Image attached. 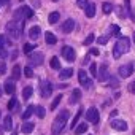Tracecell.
<instances>
[{
    "label": "cell",
    "instance_id": "d6986e66",
    "mask_svg": "<svg viewBox=\"0 0 135 135\" xmlns=\"http://www.w3.org/2000/svg\"><path fill=\"white\" fill-rule=\"evenodd\" d=\"M72 75H73V70L72 69H65V70H60L59 78L60 80H69V78H72Z\"/></svg>",
    "mask_w": 135,
    "mask_h": 135
},
{
    "label": "cell",
    "instance_id": "30bf717a",
    "mask_svg": "<svg viewBox=\"0 0 135 135\" xmlns=\"http://www.w3.org/2000/svg\"><path fill=\"white\" fill-rule=\"evenodd\" d=\"M111 127L118 132H124V130H127V122L122 119H111Z\"/></svg>",
    "mask_w": 135,
    "mask_h": 135
},
{
    "label": "cell",
    "instance_id": "ba28073f",
    "mask_svg": "<svg viewBox=\"0 0 135 135\" xmlns=\"http://www.w3.org/2000/svg\"><path fill=\"white\" fill-rule=\"evenodd\" d=\"M118 73H119L121 78H129L133 73V64H124V65H121Z\"/></svg>",
    "mask_w": 135,
    "mask_h": 135
},
{
    "label": "cell",
    "instance_id": "7c38bea8",
    "mask_svg": "<svg viewBox=\"0 0 135 135\" xmlns=\"http://www.w3.org/2000/svg\"><path fill=\"white\" fill-rule=\"evenodd\" d=\"M73 29H75V21H73V19H67V21L62 24V32H64V33H70Z\"/></svg>",
    "mask_w": 135,
    "mask_h": 135
},
{
    "label": "cell",
    "instance_id": "836d02e7",
    "mask_svg": "<svg viewBox=\"0 0 135 135\" xmlns=\"http://www.w3.org/2000/svg\"><path fill=\"white\" fill-rule=\"evenodd\" d=\"M60 100H62V94H59V95H56V99H54V102L51 103V110H56V108H57V105L60 103Z\"/></svg>",
    "mask_w": 135,
    "mask_h": 135
},
{
    "label": "cell",
    "instance_id": "83f0119b",
    "mask_svg": "<svg viewBox=\"0 0 135 135\" xmlns=\"http://www.w3.org/2000/svg\"><path fill=\"white\" fill-rule=\"evenodd\" d=\"M113 10H114V7H113L111 3H108V2H105V3L102 5V11H103V15H110Z\"/></svg>",
    "mask_w": 135,
    "mask_h": 135
},
{
    "label": "cell",
    "instance_id": "680465c9",
    "mask_svg": "<svg viewBox=\"0 0 135 135\" xmlns=\"http://www.w3.org/2000/svg\"><path fill=\"white\" fill-rule=\"evenodd\" d=\"M133 133H135V132H133Z\"/></svg>",
    "mask_w": 135,
    "mask_h": 135
},
{
    "label": "cell",
    "instance_id": "f6af8a7d",
    "mask_svg": "<svg viewBox=\"0 0 135 135\" xmlns=\"http://www.w3.org/2000/svg\"><path fill=\"white\" fill-rule=\"evenodd\" d=\"M129 92H130V94H135V81H132V83L129 84Z\"/></svg>",
    "mask_w": 135,
    "mask_h": 135
},
{
    "label": "cell",
    "instance_id": "e0dca14e",
    "mask_svg": "<svg viewBox=\"0 0 135 135\" xmlns=\"http://www.w3.org/2000/svg\"><path fill=\"white\" fill-rule=\"evenodd\" d=\"M3 91H5L7 94L13 95V94L16 92V86H15V83H13V81H7V83H5V86H3Z\"/></svg>",
    "mask_w": 135,
    "mask_h": 135
},
{
    "label": "cell",
    "instance_id": "8d00e7d4",
    "mask_svg": "<svg viewBox=\"0 0 135 135\" xmlns=\"http://www.w3.org/2000/svg\"><path fill=\"white\" fill-rule=\"evenodd\" d=\"M94 40H95V37H94V33H89V35L86 37V40H84V45H86V46H89V45H91V43H92Z\"/></svg>",
    "mask_w": 135,
    "mask_h": 135
},
{
    "label": "cell",
    "instance_id": "ee69618b",
    "mask_svg": "<svg viewBox=\"0 0 135 135\" xmlns=\"http://www.w3.org/2000/svg\"><path fill=\"white\" fill-rule=\"evenodd\" d=\"M110 80H111V83H110V84H111V88H119V81H118L114 76H110Z\"/></svg>",
    "mask_w": 135,
    "mask_h": 135
},
{
    "label": "cell",
    "instance_id": "7402d4cb",
    "mask_svg": "<svg viewBox=\"0 0 135 135\" xmlns=\"http://www.w3.org/2000/svg\"><path fill=\"white\" fill-rule=\"evenodd\" d=\"M45 40H46L48 45H56V41H57V38H56V35L52 32H46L45 33Z\"/></svg>",
    "mask_w": 135,
    "mask_h": 135
},
{
    "label": "cell",
    "instance_id": "603a6c76",
    "mask_svg": "<svg viewBox=\"0 0 135 135\" xmlns=\"http://www.w3.org/2000/svg\"><path fill=\"white\" fill-rule=\"evenodd\" d=\"M21 10H22V13H24V19L33 18V10H32L30 7H21Z\"/></svg>",
    "mask_w": 135,
    "mask_h": 135
},
{
    "label": "cell",
    "instance_id": "9f6ffc18",
    "mask_svg": "<svg viewBox=\"0 0 135 135\" xmlns=\"http://www.w3.org/2000/svg\"><path fill=\"white\" fill-rule=\"evenodd\" d=\"M52 2H59V0H52Z\"/></svg>",
    "mask_w": 135,
    "mask_h": 135
},
{
    "label": "cell",
    "instance_id": "60d3db41",
    "mask_svg": "<svg viewBox=\"0 0 135 135\" xmlns=\"http://www.w3.org/2000/svg\"><path fill=\"white\" fill-rule=\"evenodd\" d=\"M91 76H97V65L91 62Z\"/></svg>",
    "mask_w": 135,
    "mask_h": 135
},
{
    "label": "cell",
    "instance_id": "e575fe53",
    "mask_svg": "<svg viewBox=\"0 0 135 135\" xmlns=\"http://www.w3.org/2000/svg\"><path fill=\"white\" fill-rule=\"evenodd\" d=\"M35 113H37V116H38L40 119H43V118H45V114H46L43 107H37V108H35Z\"/></svg>",
    "mask_w": 135,
    "mask_h": 135
},
{
    "label": "cell",
    "instance_id": "484cf974",
    "mask_svg": "<svg viewBox=\"0 0 135 135\" xmlns=\"http://www.w3.org/2000/svg\"><path fill=\"white\" fill-rule=\"evenodd\" d=\"M49 65H51V69H54V70H59L60 69V62H59V57H51V60H49Z\"/></svg>",
    "mask_w": 135,
    "mask_h": 135
},
{
    "label": "cell",
    "instance_id": "ac0fdd59",
    "mask_svg": "<svg viewBox=\"0 0 135 135\" xmlns=\"http://www.w3.org/2000/svg\"><path fill=\"white\" fill-rule=\"evenodd\" d=\"M8 110L10 111H18L19 110V102L16 100V97H11L8 102Z\"/></svg>",
    "mask_w": 135,
    "mask_h": 135
},
{
    "label": "cell",
    "instance_id": "d590c367",
    "mask_svg": "<svg viewBox=\"0 0 135 135\" xmlns=\"http://www.w3.org/2000/svg\"><path fill=\"white\" fill-rule=\"evenodd\" d=\"M24 75H26L27 78H32V76H33V69H32L30 65H29V67H26V69H24Z\"/></svg>",
    "mask_w": 135,
    "mask_h": 135
},
{
    "label": "cell",
    "instance_id": "f5cc1de1",
    "mask_svg": "<svg viewBox=\"0 0 135 135\" xmlns=\"http://www.w3.org/2000/svg\"><path fill=\"white\" fill-rule=\"evenodd\" d=\"M133 41H135V32H133Z\"/></svg>",
    "mask_w": 135,
    "mask_h": 135
},
{
    "label": "cell",
    "instance_id": "b9f144b4",
    "mask_svg": "<svg viewBox=\"0 0 135 135\" xmlns=\"http://www.w3.org/2000/svg\"><path fill=\"white\" fill-rule=\"evenodd\" d=\"M76 3H78V7H80V8H86L89 2H88V0H76Z\"/></svg>",
    "mask_w": 135,
    "mask_h": 135
},
{
    "label": "cell",
    "instance_id": "db71d44e",
    "mask_svg": "<svg viewBox=\"0 0 135 135\" xmlns=\"http://www.w3.org/2000/svg\"><path fill=\"white\" fill-rule=\"evenodd\" d=\"M0 119H2V111H0Z\"/></svg>",
    "mask_w": 135,
    "mask_h": 135
},
{
    "label": "cell",
    "instance_id": "c3c4849f",
    "mask_svg": "<svg viewBox=\"0 0 135 135\" xmlns=\"http://www.w3.org/2000/svg\"><path fill=\"white\" fill-rule=\"evenodd\" d=\"M32 5H33V7H40V0H33Z\"/></svg>",
    "mask_w": 135,
    "mask_h": 135
},
{
    "label": "cell",
    "instance_id": "816d5d0a",
    "mask_svg": "<svg viewBox=\"0 0 135 135\" xmlns=\"http://www.w3.org/2000/svg\"><path fill=\"white\" fill-rule=\"evenodd\" d=\"M130 16H132V19L135 21V10H132V11H130Z\"/></svg>",
    "mask_w": 135,
    "mask_h": 135
},
{
    "label": "cell",
    "instance_id": "5b68a950",
    "mask_svg": "<svg viewBox=\"0 0 135 135\" xmlns=\"http://www.w3.org/2000/svg\"><path fill=\"white\" fill-rule=\"evenodd\" d=\"M29 57H30V67L32 69L33 67H40L43 64V60H45V56H43L41 51H35V52L29 54Z\"/></svg>",
    "mask_w": 135,
    "mask_h": 135
},
{
    "label": "cell",
    "instance_id": "1f68e13d",
    "mask_svg": "<svg viewBox=\"0 0 135 135\" xmlns=\"http://www.w3.org/2000/svg\"><path fill=\"white\" fill-rule=\"evenodd\" d=\"M114 10H116V13H118V16H119L121 19H126V18H127V15H126V10H124L122 7H116Z\"/></svg>",
    "mask_w": 135,
    "mask_h": 135
},
{
    "label": "cell",
    "instance_id": "f1b7e54d",
    "mask_svg": "<svg viewBox=\"0 0 135 135\" xmlns=\"http://www.w3.org/2000/svg\"><path fill=\"white\" fill-rule=\"evenodd\" d=\"M88 130V124L86 122H83V124H80L78 127H75V133L76 135H81V133H84Z\"/></svg>",
    "mask_w": 135,
    "mask_h": 135
},
{
    "label": "cell",
    "instance_id": "277c9868",
    "mask_svg": "<svg viewBox=\"0 0 135 135\" xmlns=\"http://www.w3.org/2000/svg\"><path fill=\"white\" fill-rule=\"evenodd\" d=\"M52 88H54V84H52L51 81L41 80V81H40V95H41L43 99H48V97L51 95V92H52Z\"/></svg>",
    "mask_w": 135,
    "mask_h": 135
},
{
    "label": "cell",
    "instance_id": "9c48e42d",
    "mask_svg": "<svg viewBox=\"0 0 135 135\" xmlns=\"http://www.w3.org/2000/svg\"><path fill=\"white\" fill-rule=\"evenodd\" d=\"M78 81H80L84 88H92V81L89 80V76H88V73H86L84 70H80V72H78Z\"/></svg>",
    "mask_w": 135,
    "mask_h": 135
},
{
    "label": "cell",
    "instance_id": "681fc988",
    "mask_svg": "<svg viewBox=\"0 0 135 135\" xmlns=\"http://www.w3.org/2000/svg\"><path fill=\"white\" fill-rule=\"evenodd\" d=\"M10 0H0V5H8Z\"/></svg>",
    "mask_w": 135,
    "mask_h": 135
},
{
    "label": "cell",
    "instance_id": "bcb514c9",
    "mask_svg": "<svg viewBox=\"0 0 135 135\" xmlns=\"http://www.w3.org/2000/svg\"><path fill=\"white\" fill-rule=\"evenodd\" d=\"M111 32H113V33H118V32H119V27H118V26H113Z\"/></svg>",
    "mask_w": 135,
    "mask_h": 135
},
{
    "label": "cell",
    "instance_id": "ffe728a7",
    "mask_svg": "<svg viewBox=\"0 0 135 135\" xmlns=\"http://www.w3.org/2000/svg\"><path fill=\"white\" fill-rule=\"evenodd\" d=\"M33 111H35V107H33V105H29V107L26 108V111L21 114V116H22V119H24V121H27V119L33 114Z\"/></svg>",
    "mask_w": 135,
    "mask_h": 135
},
{
    "label": "cell",
    "instance_id": "11a10c76",
    "mask_svg": "<svg viewBox=\"0 0 135 135\" xmlns=\"http://www.w3.org/2000/svg\"><path fill=\"white\" fill-rule=\"evenodd\" d=\"M0 94H2V86H0Z\"/></svg>",
    "mask_w": 135,
    "mask_h": 135
},
{
    "label": "cell",
    "instance_id": "5bb4252c",
    "mask_svg": "<svg viewBox=\"0 0 135 135\" xmlns=\"http://www.w3.org/2000/svg\"><path fill=\"white\" fill-rule=\"evenodd\" d=\"M80 99H81V91H80V89H73V92H72V95H70L69 103H70V105H76Z\"/></svg>",
    "mask_w": 135,
    "mask_h": 135
},
{
    "label": "cell",
    "instance_id": "8992f818",
    "mask_svg": "<svg viewBox=\"0 0 135 135\" xmlns=\"http://www.w3.org/2000/svg\"><path fill=\"white\" fill-rule=\"evenodd\" d=\"M86 119H88L91 124H99V121H100L99 110H97L95 107H91V108L88 110V113H86Z\"/></svg>",
    "mask_w": 135,
    "mask_h": 135
},
{
    "label": "cell",
    "instance_id": "7dc6e473",
    "mask_svg": "<svg viewBox=\"0 0 135 135\" xmlns=\"http://www.w3.org/2000/svg\"><path fill=\"white\" fill-rule=\"evenodd\" d=\"M91 52H92L94 56H99V49H97V48H92V49H91Z\"/></svg>",
    "mask_w": 135,
    "mask_h": 135
},
{
    "label": "cell",
    "instance_id": "7bdbcfd3",
    "mask_svg": "<svg viewBox=\"0 0 135 135\" xmlns=\"http://www.w3.org/2000/svg\"><path fill=\"white\" fill-rule=\"evenodd\" d=\"M5 73H7V64L0 62V75H5Z\"/></svg>",
    "mask_w": 135,
    "mask_h": 135
},
{
    "label": "cell",
    "instance_id": "44dd1931",
    "mask_svg": "<svg viewBox=\"0 0 135 135\" xmlns=\"http://www.w3.org/2000/svg\"><path fill=\"white\" fill-rule=\"evenodd\" d=\"M11 129H13V119L8 114V116L3 118V130H11Z\"/></svg>",
    "mask_w": 135,
    "mask_h": 135
},
{
    "label": "cell",
    "instance_id": "6da1fadb",
    "mask_svg": "<svg viewBox=\"0 0 135 135\" xmlns=\"http://www.w3.org/2000/svg\"><path fill=\"white\" fill-rule=\"evenodd\" d=\"M69 118H70L69 110H62V111L56 116V119L52 121V127H51L52 135H59V133L65 129V124H67V121H69Z\"/></svg>",
    "mask_w": 135,
    "mask_h": 135
},
{
    "label": "cell",
    "instance_id": "ab89813d",
    "mask_svg": "<svg viewBox=\"0 0 135 135\" xmlns=\"http://www.w3.org/2000/svg\"><path fill=\"white\" fill-rule=\"evenodd\" d=\"M107 41H108V37H107V35H100V37L97 38V43H99V45H105Z\"/></svg>",
    "mask_w": 135,
    "mask_h": 135
},
{
    "label": "cell",
    "instance_id": "74e56055",
    "mask_svg": "<svg viewBox=\"0 0 135 135\" xmlns=\"http://www.w3.org/2000/svg\"><path fill=\"white\" fill-rule=\"evenodd\" d=\"M5 45H11V41L7 40L5 35H0V46H5Z\"/></svg>",
    "mask_w": 135,
    "mask_h": 135
},
{
    "label": "cell",
    "instance_id": "52a82bcc",
    "mask_svg": "<svg viewBox=\"0 0 135 135\" xmlns=\"http://www.w3.org/2000/svg\"><path fill=\"white\" fill-rule=\"evenodd\" d=\"M60 54H62V57H64L65 60H69V62H73L75 57H76L75 49H73L72 46H64V48L60 49Z\"/></svg>",
    "mask_w": 135,
    "mask_h": 135
},
{
    "label": "cell",
    "instance_id": "d6a6232c",
    "mask_svg": "<svg viewBox=\"0 0 135 135\" xmlns=\"http://www.w3.org/2000/svg\"><path fill=\"white\" fill-rule=\"evenodd\" d=\"M22 49H24V52H26V54H32V51L35 49V45H30V43H26V45L22 46Z\"/></svg>",
    "mask_w": 135,
    "mask_h": 135
},
{
    "label": "cell",
    "instance_id": "8fae6325",
    "mask_svg": "<svg viewBox=\"0 0 135 135\" xmlns=\"http://www.w3.org/2000/svg\"><path fill=\"white\" fill-rule=\"evenodd\" d=\"M97 80H99L100 83H107V81L110 80V73H108V67H107V65H102L100 72L97 73Z\"/></svg>",
    "mask_w": 135,
    "mask_h": 135
},
{
    "label": "cell",
    "instance_id": "4316f807",
    "mask_svg": "<svg viewBox=\"0 0 135 135\" xmlns=\"http://www.w3.org/2000/svg\"><path fill=\"white\" fill-rule=\"evenodd\" d=\"M32 92H33V88H32V86H26V88H24V91H22V99H24V100L30 99Z\"/></svg>",
    "mask_w": 135,
    "mask_h": 135
},
{
    "label": "cell",
    "instance_id": "4fadbf2b",
    "mask_svg": "<svg viewBox=\"0 0 135 135\" xmlns=\"http://www.w3.org/2000/svg\"><path fill=\"white\" fill-rule=\"evenodd\" d=\"M40 33H41L40 26H32L30 30H29V37H30L32 40H38V38H40Z\"/></svg>",
    "mask_w": 135,
    "mask_h": 135
},
{
    "label": "cell",
    "instance_id": "f546056e",
    "mask_svg": "<svg viewBox=\"0 0 135 135\" xmlns=\"http://www.w3.org/2000/svg\"><path fill=\"white\" fill-rule=\"evenodd\" d=\"M22 19H24V13H22L21 8H18V10L15 11V21H16V22H22Z\"/></svg>",
    "mask_w": 135,
    "mask_h": 135
},
{
    "label": "cell",
    "instance_id": "cb8c5ba5",
    "mask_svg": "<svg viewBox=\"0 0 135 135\" xmlns=\"http://www.w3.org/2000/svg\"><path fill=\"white\" fill-rule=\"evenodd\" d=\"M59 19H60V13H59V11H52V13L48 16V21H49V24H56Z\"/></svg>",
    "mask_w": 135,
    "mask_h": 135
},
{
    "label": "cell",
    "instance_id": "7a4b0ae2",
    "mask_svg": "<svg viewBox=\"0 0 135 135\" xmlns=\"http://www.w3.org/2000/svg\"><path fill=\"white\" fill-rule=\"evenodd\" d=\"M130 49V40L127 38V37H121L118 41H116V45H114V48H113V57L114 59H119L124 52H127Z\"/></svg>",
    "mask_w": 135,
    "mask_h": 135
},
{
    "label": "cell",
    "instance_id": "f35d334b",
    "mask_svg": "<svg viewBox=\"0 0 135 135\" xmlns=\"http://www.w3.org/2000/svg\"><path fill=\"white\" fill-rule=\"evenodd\" d=\"M8 56V51H7V46H0V57L5 59Z\"/></svg>",
    "mask_w": 135,
    "mask_h": 135
},
{
    "label": "cell",
    "instance_id": "3957f363",
    "mask_svg": "<svg viewBox=\"0 0 135 135\" xmlns=\"http://www.w3.org/2000/svg\"><path fill=\"white\" fill-rule=\"evenodd\" d=\"M5 29H7V33H8L10 38H13V40H19V37H21V33H22V22L10 21V22L7 24Z\"/></svg>",
    "mask_w": 135,
    "mask_h": 135
},
{
    "label": "cell",
    "instance_id": "d4e9b609",
    "mask_svg": "<svg viewBox=\"0 0 135 135\" xmlns=\"http://www.w3.org/2000/svg\"><path fill=\"white\" fill-rule=\"evenodd\" d=\"M11 75H13L11 78H13L15 81H18V80L21 78V67H19V65H15V67H13V72H11Z\"/></svg>",
    "mask_w": 135,
    "mask_h": 135
},
{
    "label": "cell",
    "instance_id": "9a60e30c",
    "mask_svg": "<svg viewBox=\"0 0 135 135\" xmlns=\"http://www.w3.org/2000/svg\"><path fill=\"white\" fill-rule=\"evenodd\" d=\"M84 13H86V16L91 19V18H94L95 16V3H92V2H89L88 3V7L84 8Z\"/></svg>",
    "mask_w": 135,
    "mask_h": 135
},
{
    "label": "cell",
    "instance_id": "f907efd6",
    "mask_svg": "<svg viewBox=\"0 0 135 135\" xmlns=\"http://www.w3.org/2000/svg\"><path fill=\"white\" fill-rule=\"evenodd\" d=\"M126 7H127V10H130V0H126Z\"/></svg>",
    "mask_w": 135,
    "mask_h": 135
},
{
    "label": "cell",
    "instance_id": "4dcf8cb0",
    "mask_svg": "<svg viewBox=\"0 0 135 135\" xmlns=\"http://www.w3.org/2000/svg\"><path fill=\"white\" fill-rule=\"evenodd\" d=\"M81 114H83V108L80 107V108H78V113L75 114V118H73V121H72V127H73V129L76 127V124H78V119H80V116H81Z\"/></svg>",
    "mask_w": 135,
    "mask_h": 135
},
{
    "label": "cell",
    "instance_id": "6f0895ef",
    "mask_svg": "<svg viewBox=\"0 0 135 135\" xmlns=\"http://www.w3.org/2000/svg\"><path fill=\"white\" fill-rule=\"evenodd\" d=\"M19 2H24V0H19Z\"/></svg>",
    "mask_w": 135,
    "mask_h": 135
},
{
    "label": "cell",
    "instance_id": "2e32d148",
    "mask_svg": "<svg viewBox=\"0 0 135 135\" xmlns=\"http://www.w3.org/2000/svg\"><path fill=\"white\" fill-rule=\"evenodd\" d=\"M33 129H35V124H33V122L26 121V122L22 124V127H21V132L27 135V133H32V132H33Z\"/></svg>",
    "mask_w": 135,
    "mask_h": 135
}]
</instances>
